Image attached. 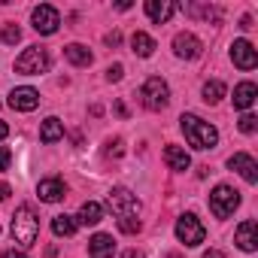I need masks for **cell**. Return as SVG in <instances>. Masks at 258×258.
Masks as SVG:
<instances>
[{"label":"cell","instance_id":"cell-1","mask_svg":"<svg viewBox=\"0 0 258 258\" xmlns=\"http://www.w3.org/2000/svg\"><path fill=\"white\" fill-rule=\"evenodd\" d=\"M179 127H182L188 146H195V149H216V143H219V131H216V127L210 121L191 115V112H185L179 118Z\"/></svg>","mask_w":258,"mask_h":258},{"label":"cell","instance_id":"cell-2","mask_svg":"<svg viewBox=\"0 0 258 258\" xmlns=\"http://www.w3.org/2000/svg\"><path fill=\"white\" fill-rule=\"evenodd\" d=\"M37 234H40V219H37V213H34L28 204L19 207L16 216H13V240L28 249V246L37 243Z\"/></svg>","mask_w":258,"mask_h":258},{"label":"cell","instance_id":"cell-3","mask_svg":"<svg viewBox=\"0 0 258 258\" xmlns=\"http://www.w3.org/2000/svg\"><path fill=\"white\" fill-rule=\"evenodd\" d=\"M13 67H16V73H22V76H40V73L49 70V55H46L43 46H31V49H25V52L16 58Z\"/></svg>","mask_w":258,"mask_h":258},{"label":"cell","instance_id":"cell-4","mask_svg":"<svg viewBox=\"0 0 258 258\" xmlns=\"http://www.w3.org/2000/svg\"><path fill=\"white\" fill-rule=\"evenodd\" d=\"M240 207V191L231 185H216V191L210 195V210L216 219H228L234 210Z\"/></svg>","mask_w":258,"mask_h":258},{"label":"cell","instance_id":"cell-5","mask_svg":"<svg viewBox=\"0 0 258 258\" xmlns=\"http://www.w3.org/2000/svg\"><path fill=\"white\" fill-rule=\"evenodd\" d=\"M109 210L118 219H137L140 216V201H137V195H131L127 188H112L109 191Z\"/></svg>","mask_w":258,"mask_h":258},{"label":"cell","instance_id":"cell-6","mask_svg":"<svg viewBox=\"0 0 258 258\" xmlns=\"http://www.w3.org/2000/svg\"><path fill=\"white\" fill-rule=\"evenodd\" d=\"M140 94H143V103H146L149 109H164V106L170 103V88H167V82L158 79V76H149Z\"/></svg>","mask_w":258,"mask_h":258},{"label":"cell","instance_id":"cell-7","mask_svg":"<svg viewBox=\"0 0 258 258\" xmlns=\"http://www.w3.org/2000/svg\"><path fill=\"white\" fill-rule=\"evenodd\" d=\"M176 237H179V243H185V246H201L204 237H207V231H204V225L198 222L195 213H185V216H179V222H176Z\"/></svg>","mask_w":258,"mask_h":258},{"label":"cell","instance_id":"cell-8","mask_svg":"<svg viewBox=\"0 0 258 258\" xmlns=\"http://www.w3.org/2000/svg\"><path fill=\"white\" fill-rule=\"evenodd\" d=\"M58 25H61V16H58L55 7L40 4V7L34 10V31H37V34H55Z\"/></svg>","mask_w":258,"mask_h":258},{"label":"cell","instance_id":"cell-9","mask_svg":"<svg viewBox=\"0 0 258 258\" xmlns=\"http://www.w3.org/2000/svg\"><path fill=\"white\" fill-rule=\"evenodd\" d=\"M231 61H234L240 70H255L258 55H255V49H252L249 40H234V46H231Z\"/></svg>","mask_w":258,"mask_h":258},{"label":"cell","instance_id":"cell-10","mask_svg":"<svg viewBox=\"0 0 258 258\" xmlns=\"http://www.w3.org/2000/svg\"><path fill=\"white\" fill-rule=\"evenodd\" d=\"M10 106L13 109H19V112H31V109H37L40 106V91L37 88H13L10 91Z\"/></svg>","mask_w":258,"mask_h":258},{"label":"cell","instance_id":"cell-11","mask_svg":"<svg viewBox=\"0 0 258 258\" xmlns=\"http://www.w3.org/2000/svg\"><path fill=\"white\" fill-rule=\"evenodd\" d=\"M228 167H231V170H237L249 185H255V182H258V164H255V158H252V155L237 152V155H231V158H228Z\"/></svg>","mask_w":258,"mask_h":258},{"label":"cell","instance_id":"cell-12","mask_svg":"<svg viewBox=\"0 0 258 258\" xmlns=\"http://www.w3.org/2000/svg\"><path fill=\"white\" fill-rule=\"evenodd\" d=\"M173 49H176V55H179V58H188V61L201 58V52H204L201 40H198L195 34H185V31L173 37Z\"/></svg>","mask_w":258,"mask_h":258},{"label":"cell","instance_id":"cell-13","mask_svg":"<svg viewBox=\"0 0 258 258\" xmlns=\"http://www.w3.org/2000/svg\"><path fill=\"white\" fill-rule=\"evenodd\" d=\"M176 10H179V7L170 4V0H146V16H149L155 25H164Z\"/></svg>","mask_w":258,"mask_h":258},{"label":"cell","instance_id":"cell-14","mask_svg":"<svg viewBox=\"0 0 258 258\" xmlns=\"http://www.w3.org/2000/svg\"><path fill=\"white\" fill-rule=\"evenodd\" d=\"M88 255L91 258H112L115 255V240L109 234H94L88 240Z\"/></svg>","mask_w":258,"mask_h":258},{"label":"cell","instance_id":"cell-15","mask_svg":"<svg viewBox=\"0 0 258 258\" xmlns=\"http://www.w3.org/2000/svg\"><path fill=\"white\" fill-rule=\"evenodd\" d=\"M64 182L58 179V176H52V179H43L40 185H37V195H40V201H46V204H58L61 198H64Z\"/></svg>","mask_w":258,"mask_h":258},{"label":"cell","instance_id":"cell-16","mask_svg":"<svg viewBox=\"0 0 258 258\" xmlns=\"http://www.w3.org/2000/svg\"><path fill=\"white\" fill-rule=\"evenodd\" d=\"M255 231H258V225H255L252 219H246V222L237 228V246H240L243 252H255V249H258V237H255Z\"/></svg>","mask_w":258,"mask_h":258},{"label":"cell","instance_id":"cell-17","mask_svg":"<svg viewBox=\"0 0 258 258\" xmlns=\"http://www.w3.org/2000/svg\"><path fill=\"white\" fill-rule=\"evenodd\" d=\"M255 94H258L255 82H240V85L234 88V106H237V109H249V106L255 103Z\"/></svg>","mask_w":258,"mask_h":258},{"label":"cell","instance_id":"cell-18","mask_svg":"<svg viewBox=\"0 0 258 258\" xmlns=\"http://www.w3.org/2000/svg\"><path fill=\"white\" fill-rule=\"evenodd\" d=\"M164 161H167V167H170V170H188V167H191L188 152H185V149H179V146H167V149H164Z\"/></svg>","mask_w":258,"mask_h":258},{"label":"cell","instance_id":"cell-19","mask_svg":"<svg viewBox=\"0 0 258 258\" xmlns=\"http://www.w3.org/2000/svg\"><path fill=\"white\" fill-rule=\"evenodd\" d=\"M61 137H64V124H61V118L49 115V118L43 121V127H40V140H43V143H58Z\"/></svg>","mask_w":258,"mask_h":258},{"label":"cell","instance_id":"cell-20","mask_svg":"<svg viewBox=\"0 0 258 258\" xmlns=\"http://www.w3.org/2000/svg\"><path fill=\"white\" fill-rule=\"evenodd\" d=\"M64 55H67V61H70V64H76V67H88V64L94 61V55H91L82 43H70V46L64 49Z\"/></svg>","mask_w":258,"mask_h":258},{"label":"cell","instance_id":"cell-21","mask_svg":"<svg viewBox=\"0 0 258 258\" xmlns=\"http://www.w3.org/2000/svg\"><path fill=\"white\" fill-rule=\"evenodd\" d=\"M79 225H97L100 219H103V207L97 204V201H85L82 207H79Z\"/></svg>","mask_w":258,"mask_h":258},{"label":"cell","instance_id":"cell-22","mask_svg":"<svg viewBox=\"0 0 258 258\" xmlns=\"http://www.w3.org/2000/svg\"><path fill=\"white\" fill-rule=\"evenodd\" d=\"M131 49H134V55H140V58H149V55L155 52V40H152L149 34L137 31V34L131 37Z\"/></svg>","mask_w":258,"mask_h":258},{"label":"cell","instance_id":"cell-23","mask_svg":"<svg viewBox=\"0 0 258 258\" xmlns=\"http://www.w3.org/2000/svg\"><path fill=\"white\" fill-rule=\"evenodd\" d=\"M52 231L58 237H70V234H76V219L73 216H55L52 219Z\"/></svg>","mask_w":258,"mask_h":258},{"label":"cell","instance_id":"cell-24","mask_svg":"<svg viewBox=\"0 0 258 258\" xmlns=\"http://www.w3.org/2000/svg\"><path fill=\"white\" fill-rule=\"evenodd\" d=\"M222 97H225V82L213 79V82L204 85V100H207V103H219Z\"/></svg>","mask_w":258,"mask_h":258},{"label":"cell","instance_id":"cell-25","mask_svg":"<svg viewBox=\"0 0 258 258\" xmlns=\"http://www.w3.org/2000/svg\"><path fill=\"white\" fill-rule=\"evenodd\" d=\"M22 40V31L16 28V25H10V28H0V43H10V46H16Z\"/></svg>","mask_w":258,"mask_h":258},{"label":"cell","instance_id":"cell-26","mask_svg":"<svg viewBox=\"0 0 258 258\" xmlns=\"http://www.w3.org/2000/svg\"><path fill=\"white\" fill-rule=\"evenodd\" d=\"M255 127H258V118H255L252 112H246V115L240 118V131H243V134H255Z\"/></svg>","mask_w":258,"mask_h":258},{"label":"cell","instance_id":"cell-27","mask_svg":"<svg viewBox=\"0 0 258 258\" xmlns=\"http://www.w3.org/2000/svg\"><path fill=\"white\" fill-rule=\"evenodd\" d=\"M118 231H124V234H137V231H140V219H118Z\"/></svg>","mask_w":258,"mask_h":258},{"label":"cell","instance_id":"cell-28","mask_svg":"<svg viewBox=\"0 0 258 258\" xmlns=\"http://www.w3.org/2000/svg\"><path fill=\"white\" fill-rule=\"evenodd\" d=\"M121 76H124V67H121V64H112V67L106 70V79H109V82H118Z\"/></svg>","mask_w":258,"mask_h":258},{"label":"cell","instance_id":"cell-29","mask_svg":"<svg viewBox=\"0 0 258 258\" xmlns=\"http://www.w3.org/2000/svg\"><path fill=\"white\" fill-rule=\"evenodd\" d=\"M10 161H13V152H10L7 146H0V170H7V167H10Z\"/></svg>","mask_w":258,"mask_h":258},{"label":"cell","instance_id":"cell-30","mask_svg":"<svg viewBox=\"0 0 258 258\" xmlns=\"http://www.w3.org/2000/svg\"><path fill=\"white\" fill-rule=\"evenodd\" d=\"M0 258H28V252H25V249H7Z\"/></svg>","mask_w":258,"mask_h":258},{"label":"cell","instance_id":"cell-31","mask_svg":"<svg viewBox=\"0 0 258 258\" xmlns=\"http://www.w3.org/2000/svg\"><path fill=\"white\" fill-rule=\"evenodd\" d=\"M118 43H121V34H118V31L106 34V46H118Z\"/></svg>","mask_w":258,"mask_h":258},{"label":"cell","instance_id":"cell-32","mask_svg":"<svg viewBox=\"0 0 258 258\" xmlns=\"http://www.w3.org/2000/svg\"><path fill=\"white\" fill-rule=\"evenodd\" d=\"M109 155H121V140H115V143H109V149H106Z\"/></svg>","mask_w":258,"mask_h":258},{"label":"cell","instance_id":"cell-33","mask_svg":"<svg viewBox=\"0 0 258 258\" xmlns=\"http://www.w3.org/2000/svg\"><path fill=\"white\" fill-rule=\"evenodd\" d=\"M10 198V185L7 182H0V201H7Z\"/></svg>","mask_w":258,"mask_h":258},{"label":"cell","instance_id":"cell-34","mask_svg":"<svg viewBox=\"0 0 258 258\" xmlns=\"http://www.w3.org/2000/svg\"><path fill=\"white\" fill-rule=\"evenodd\" d=\"M7 134H10V127H7V124H4V121H0V140H4V137H7Z\"/></svg>","mask_w":258,"mask_h":258},{"label":"cell","instance_id":"cell-35","mask_svg":"<svg viewBox=\"0 0 258 258\" xmlns=\"http://www.w3.org/2000/svg\"><path fill=\"white\" fill-rule=\"evenodd\" d=\"M124 258H143V255H140V252H134V249H131V252H124Z\"/></svg>","mask_w":258,"mask_h":258},{"label":"cell","instance_id":"cell-36","mask_svg":"<svg viewBox=\"0 0 258 258\" xmlns=\"http://www.w3.org/2000/svg\"><path fill=\"white\" fill-rule=\"evenodd\" d=\"M204 258H222V255H219V252H216V249H213V252H207V255H204Z\"/></svg>","mask_w":258,"mask_h":258},{"label":"cell","instance_id":"cell-37","mask_svg":"<svg viewBox=\"0 0 258 258\" xmlns=\"http://www.w3.org/2000/svg\"><path fill=\"white\" fill-rule=\"evenodd\" d=\"M167 258H179V255H167Z\"/></svg>","mask_w":258,"mask_h":258}]
</instances>
